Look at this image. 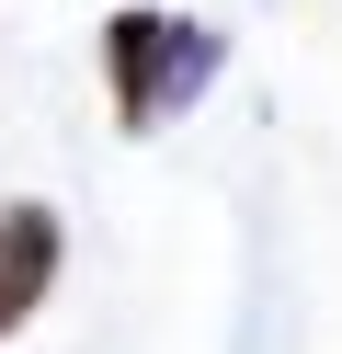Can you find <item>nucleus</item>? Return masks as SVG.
I'll list each match as a JSON object with an SVG mask.
<instances>
[{
  "instance_id": "f257e3e1",
  "label": "nucleus",
  "mask_w": 342,
  "mask_h": 354,
  "mask_svg": "<svg viewBox=\"0 0 342 354\" xmlns=\"http://www.w3.org/2000/svg\"><path fill=\"white\" fill-rule=\"evenodd\" d=\"M217 35L182 24V12H114L103 24V80H114V126H171L182 103H205V80H217Z\"/></svg>"
},
{
  "instance_id": "f03ea898",
  "label": "nucleus",
  "mask_w": 342,
  "mask_h": 354,
  "mask_svg": "<svg viewBox=\"0 0 342 354\" xmlns=\"http://www.w3.org/2000/svg\"><path fill=\"white\" fill-rule=\"evenodd\" d=\"M46 286H57V217L46 206H0V331L35 320Z\"/></svg>"
}]
</instances>
